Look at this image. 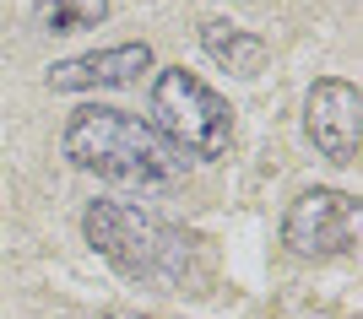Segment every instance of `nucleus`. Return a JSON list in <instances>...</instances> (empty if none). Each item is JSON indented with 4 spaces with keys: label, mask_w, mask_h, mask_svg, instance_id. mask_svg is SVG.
I'll return each instance as SVG.
<instances>
[{
    "label": "nucleus",
    "mask_w": 363,
    "mask_h": 319,
    "mask_svg": "<svg viewBox=\"0 0 363 319\" xmlns=\"http://www.w3.org/2000/svg\"><path fill=\"white\" fill-rule=\"evenodd\" d=\"M60 152L82 173H98L108 184H136V190H163L184 179V163L147 120L108 103H82L60 136Z\"/></svg>",
    "instance_id": "f257e3e1"
},
{
    "label": "nucleus",
    "mask_w": 363,
    "mask_h": 319,
    "mask_svg": "<svg viewBox=\"0 0 363 319\" xmlns=\"http://www.w3.org/2000/svg\"><path fill=\"white\" fill-rule=\"evenodd\" d=\"M82 233L114 271L141 282V287H163V292L184 287L190 260H196L190 233H179L174 222L141 211L130 200H92L82 211Z\"/></svg>",
    "instance_id": "f03ea898"
},
{
    "label": "nucleus",
    "mask_w": 363,
    "mask_h": 319,
    "mask_svg": "<svg viewBox=\"0 0 363 319\" xmlns=\"http://www.w3.org/2000/svg\"><path fill=\"white\" fill-rule=\"evenodd\" d=\"M147 114H152L147 124L179 157H223L228 141H233V108H228V98L212 92L196 71H184V65L157 71Z\"/></svg>",
    "instance_id": "7ed1b4c3"
},
{
    "label": "nucleus",
    "mask_w": 363,
    "mask_h": 319,
    "mask_svg": "<svg viewBox=\"0 0 363 319\" xmlns=\"http://www.w3.org/2000/svg\"><path fill=\"white\" fill-rule=\"evenodd\" d=\"M363 233V211L347 190H303L282 216V243L303 260L352 255Z\"/></svg>",
    "instance_id": "20e7f679"
},
{
    "label": "nucleus",
    "mask_w": 363,
    "mask_h": 319,
    "mask_svg": "<svg viewBox=\"0 0 363 319\" xmlns=\"http://www.w3.org/2000/svg\"><path fill=\"white\" fill-rule=\"evenodd\" d=\"M303 130L325 163H358V130H363L358 87L342 76H320L303 98Z\"/></svg>",
    "instance_id": "39448f33"
},
{
    "label": "nucleus",
    "mask_w": 363,
    "mask_h": 319,
    "mask_svg": "<svg viewBox=\"0 0 363 319\" xmlns=\"http://www.w3.org/2000/svg\"><path fill=\"white\" fill-rule=\"evenodd\" d=\"M152 71V44L130 38V44H108V49H87L71 60L49 65V87L55 92H92V87H130V81Z\"/></svg>",
    "instance_id": "423d86ee"
},
{
    "label": "nucleus",
    "mask_w": 363,
    "mask_h": 319,
    "mask_svg": "<svg viewBox=\"0 0 363 319\" xmlns=\"http://www.w3.org/2000/svg\"><path fill=\"white\" fill-rule=\"evenodd\" d=\"M201 49L212 54L217 65H223L228 76H260L266 71V60H272V44L260 38V33H250V28H233V22H201Z\"/></svg>",
    "instance_id": "0eeeda50"
},
{
    "label": "nucleus",
    "mask_w": 363,
    "mask_h": 319,
    "mask_svg": "<svg viewBox=\"0 0 363 319\" xmlns=\"http://www.w3.org/2000/svg\"><path fill=\"white\" fill-rule=\"evenodd\" d=\"M108 16V0H38V22L49 33H82Z\"/></svg>",
    "instance_id": "6e6552de"
},
{
    "label": "nucleus",
    "mask_w": 363,
    "mask_h": 319,
    "mask_svg": "<svg viewBox=\"0 0 363 319\" xmlns=\"http://www.w3.org/2000/svg\"><path fill=\"white\" fill-rule=\"evenodd\" d=\"M104 319H147V314H104Z\"/></svg>",
    "instance_id": "1a4fd4ad"
}]
</instances>
